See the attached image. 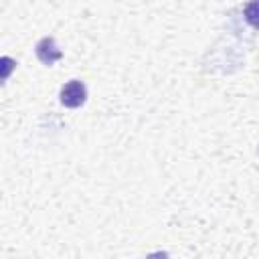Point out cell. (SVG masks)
<instances>
[{"label": "cell", "instance_id": "obj_1", "mask_svg": "<svg viewBox=\"0 0 259 259\" xmlns=\"http://www.w3.org/2000/svg\"><path fill=\"white\" fill-rule=\"evenodd\" d=\"M59 101L65 105V107H81L85 101H87V87L83 81L79 79H73L69 83H65L59 91Z\"/></svg>", "mask_w": 259, "mask_h": 259}, {"label": "cell", "instance_id": "obj_2", "mask_svg": "<svg viewBox=\"0 0 259 259\" xmlns=\"http://www.w3.org/2000/svg\"><path fill=\"white\" fill-rule=\"evenodd\" d=\"M34 51H36L38 61H40L42 65H47V67H51L53 63H57V61L63 57V51L59 49V45H57V40H55L53 36L40 38V40L36 42Z\"/></svg>", "mask_w": 259, "mask_h": 259}, {"label": "cell", "instance_id": "obj_3", "mask_svg": "<svg viewBox=\"0 0 259 259\" xmlns=\"http://www.w3.org/2000/svg\"><path fill=\"white\" fill-rule=\"evenodd\" d=\"M247 24H251L255 30H259V0H249L243 8Z\"/></svg>", "mask_w": 259, "mask_h": 259}]
</instances>
